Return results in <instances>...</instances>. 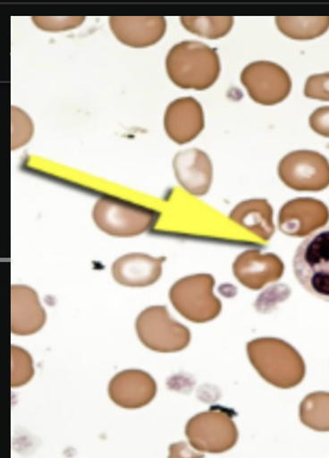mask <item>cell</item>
<instances>
[{"label": "cell", "instance_id": "3957f363", "mask_svg": "<svg viewBox=\"0 0 329 458\" xmlns=\"http://www.w3.org/2000/svg\"><path fill=\"white\" fill-rule=\"evenodd\" d=\"M293 270L307 292L329 301V226L299 244L294 255Z\"/></svg>", "mask_w": 329, "mask_h": 458}, {"label": "cell", "instance_id": "ac0fdd59", "mask_svg": "<svg viewBox=\"0 0 329 458\" xmlns=\"http://www.w3.org/2000/svg\"><path fill=\"white\" fill-rule=\"evenodd\" d=\"M230 219L264 242H269L275 231L273 209L266 199L244 200L232 209Z\"/></svg>", "mask_w": 329, "mask_h": 458}, {"label": "cell", "instance_id": "8992f818", "mask_svg": "<svg viewBox=\"0 0 329 458\" xmlns=\"http://www.w3.org/2000/svg\"><path fill=\"white\" fill-rule=\"evenodd\" d=\"M136 331L148 349L158 353H176L191 343L189 328L173 319L165 306H150L138 316Z\"/></svg>", "mask_w": 329, "mask_h": 458}, {"label": "cell", "instance_id": "44dd1931", "mask_svg": "<svg viewBox=\"0 0 329 458\" xmlns=\"http://www.w3.org/2000/svg\"><path fill=\"white\" fill-rule=\"evenodd\" d=\"M181 21L193 35L210 40L227 36L235 23L232 16H181Z\"/></svg>", "mask_w": 329, "mask_h": 458}, {"label": "cell", "instance_id": "9c48e42d", "mask_svg": "<svg viewBox=\"0 0 329 458\" xmlns=\"http://www.w3.org/2000/svg\"><path fill=\"white\" fill-rule=\"evenodd\" d=\"M241 81L250 98L264 106L283 102L292 89L288 72L270 61H256L245 66Z\"/></svg>", "mask_w": 329, "mask_h": 458}, {"label": "cell", "instance_id": "5bb4252c", "mask_svg": "<svg viewBox=\"0 0 329 458\" xmlns=\"http://www.w3.org/2000/svg\"><path fill=\"white\" fill-rule=\"evenodd\" d=\"M205 127L202 105L193 98H181L172 102L165 110L166 135L177 144H187L199 136Z\"/></svg>", "mask_w": 329, "mask_h": 458}, {"label": "cell", "instance_id": "e0dca14e", "mask_svg": "<svg viewBox=\"0 0 329 458\" xmlns=\"http://www.w3.org/2000/svg\"><path fill=\"white\" fill-rule=\"evenodd\" d=\"M165 257L132 253L120 257L113 266L114 281L122 286L144 288L152 286L163 275Z\"/></svg>", "mask_w": 329, "mask_h": 458}, {"label": "cell", "instance_id": "5b68a950", "mask_svg": "<svg viewBox=\"0 0 329 458\" xmlns=\"http://www.w3.org/2000/svg\"><path fill=\"white\" fill-rule=\"evenodd\" d=\"M190 445L203 454H224L236 445L238 428L230 412L212 407L190 419L186 426Z\"/></svg>", "mask_w": 329, "mask_h": 458}, {"label": "cell", "instance_id": "ba28073f", "mask_svg": "<svg viewBox=\"0 0 329 458\" xmlns=\"http://www.w3.org/2000/svg\"><path fill=\"white\" fill-rule=\"evenodd\" d=\"M278 175L290 189L297 191H322L329 187V161L312 150H297L284 156Z\"/></svg>", "mask_w": 329, "mask_h": 458}, {"label": "cell", "instance_id": "7c38bea8", "mask_svg": "<svg viewBox=\"0 0 329 458\" xmlns=\"http://www.w3.org/2000/svg\"><path fill=\"white\" fill-rule=\"evenodd\" d=\"M111 30L124 46L145 48L155 46L166 32L164 16H111Z\"/></svg>", "mask_w": 329, "mask_h": 458}, {"label": "cell", "instance_id": "484cf974", "mask_svg": "<svg viewBox=\"0 0 329 458\" xmlns=\"http://www.w3.org/2000/svg\"><path fill=\"white\" fill-rule=\"evenodd\" d=\"M309 124L311 130L325 138H329V106L317 108L310 115Z\"/></svg>", "mask_w": 329, "mask_h": 458}, {"label": "cell", "instance_id": "30bf717a", "mask_svg": "<svg viewBox=\"0 0 329 458\" xmlns=\"http://www.w3.org/2000/svg\"><path fill=\"white\" fill-rule=\"evenodd\" d=\"M329 221V209L319 199L300 198L282 207L278 226L290 237H306L325 227Z\"/></svg>", "mask_w": 329, "mask_h": 458}, {"label": "cell", "instance_id": "2e32d148", "mask_svg": "<svg viewBox=\"0 0 329 458\" xmlns=\"http://www.w3.org/2000/svg\"><path fill=\"white\" fill-rule=\"evenodd\" d=\"M176 180L186 191L194 197H204L207 194L214 167L209 156L198 148L182 150L173 161Z\"/></svg>", "mask_w": 329, "mask_h": 458}, {"label": "cell", "instance_id": "603a6c76", "mask_svg": "<svg viewBox=\"0 0 329 458\" xmlns=\"http://www.w3.org/2000/svg\"><path fill=\"white\" fill-rule=\"evenodd\" d=\"M13 114V150L25 147L30 141L35 131L31 117L24 110L11 108Z\"/></svg>", "mask_w": 329, "mask_h": 458}, {"label": "cell", "instance_id": "d6986e66", "mask_svg": "<svg viewBox=\"0 0 329 458\" xmlns=\"http://www.w3.org/2000/svg\"><path fill=\"white\" fill-rule=\"evenodd\" d=\"M278 30L294 40H312L329 30V16H278Z\"/></svg>", "mask_w": 329, "mask_h": 458}, {"label": "cell", "instance_id": "8fae6325", "mask_svg": "<svg viewBox=\"0 0 329 458\" xmlns=\"http://www.w3.org/2000/svg\"><path fill=\"white\" fill-rule=\"evenodd\" d=\"M157 390V383L149 373L131 369L111 379L108 394L111 401L122 409L139 410L155 399Z\"/></svg>", "mask_w": 329, "mask_h": 458}, {"label": "cell", "instance_id": "7a4b0ae2", "mask_svg": "<svg viewBox=\"0 0 329 458\" xmlns=\"http://www.w3.org/2000/svg\"><path fill=\"white\" fill-rule=\"evenodd\" d=\"M248 355L259 376L277 388H293L305 377L303 357L282 339H255L248 344Z\"/></svg>", "mask_w": 329, "mask_h": 458}, {"label": "cell", "instance_id": "6da1fadb", "mask_svg": "<svg viewBox=\"0 0 329 458\" xmlns=\"http://www.w3.org/2000/svg\"><path fill=\"white\" fill-rule=\"evenodd\" d=\"M165 68L177 87L204 91L219 80L221 63L215 48L197 41H182L170 49Z\"/></svg>", "mask_w": 329, "mask_h": 458}, {"label": "cell", "instance_id": "cb8c5ba5", "mask_svg": "<svg viewBox=\"0 0 329 458\" xmlns=\"http://www.w3.org/2000/svg\"><path fill=\"white\" fill-rule=\"evenodd\" d=\"M31 21L38 30L60 32L80 27L86 18L85 16H32Z\"/></svg>", "mask_w": 329, "mask_h": 458}, {"label": "cell", "instance_id": "52a82bcc", "mask_svg": "<svg viewBox=\"0 0 329 458\" xmlns=\"http://www.w3.org/2000/svg\"><path fill=\"white\" fill-rule=\"evenodd\" d=\"M93 220L109 236L131 238L152 227L153 211L110 197L100 198L93 208Z\"/></svg>", "mask_w": 329, "mask_h": 458}, {"label": "cell", "instance_id": "277c9868", "mask_svg": "<svg viewBox=\"0 0 329 458\" xmlns=\"http://www.w3.org/2000/svg\"><path fill=\"white\" fill-rule=\"evenodd\" d=\"M215 281L210 275L183 277L173 284L170 300L174 309L193 323H207L219 317L222 303L214 293Z\"/></svg>", "mask_w": 329, "mask_h": 458}, {"label": "cell", "instance_id": "7402d4cb", "mask_svg": "<svg viewBox=\"0 0 329 458\" xmlns=\"http://www.w3.org/2000/svg\"><path fill=\"white\" fill-rule=\"evenodd\" d=\"M13 377H11V386L19 388L30 383L35 374L32 357L24 349L13 345Z\"/></svg>", "mask_w": 329, "mask_h": 458}, {"label": "cell", "instance_id": "d4e9b609", "mask_svg": "<svg viewBox=\"0 0 329 458\" xmlns=\"http://www.w3.org/2000/svg\"><path fill=\"white\" fill-rule=\"evenodd\" d=\"M306 98L329 102V72L312 75L305 83Z\"/></svg>", "mask_w": 329, "mask_h": 458}, {"label": "cell", "instance_id": "4fadbf2b", "mask_svg": "<svg viewBox=\"0 0 329 458\" xmlns=\"http://www.w3.org/2000/svg\"><path fill=\"white\" fill-rule=\"evenodd\" d=\"M283 270L280 257L256 250L240 254L232 266L233 276L239 283L250 290H260L266 284L278 281Z\"/></svg>", "mask_w": 329, "mask_h": 458}, {"label": "cell", "instance_id": "9a60e30c", "mask_svg": "<svg viewBox=\"0 0 329 458\" xmlns=\"http://www.w3.org/2000/svg\"><path fill=\"white\" fill-rule=\"evenodd\" d=\"M47 320L35 289L25 284L11 288V332L18 336H30L40 332Z\"/></svg>", "mask_w": 329, "mask_h": 458}, {"label": "cell", "instance_id": "ffe728a7", "mask_svg": "<svg viewBox=\"0 0 329 458\" xmlns=\"http://www.w3.org/2000/svg\"><path fill=\"white\" fill-rule=\"evenodd\" d=\"M299 419L316 432H329V393L317 391L306 396L299 406Z\"/></svg>", "mask_w": 329, "mask_h": 458}]
</instances>
